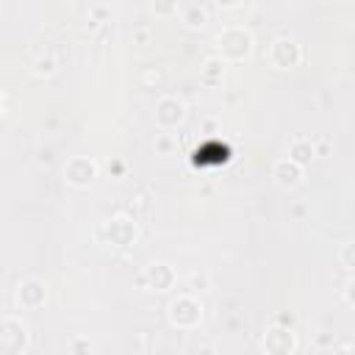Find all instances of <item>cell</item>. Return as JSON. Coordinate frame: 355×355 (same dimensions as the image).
I'll use <instances>...</instances> for the list:
<instances>
[{
  "instance_id": "1",
  "label": "cell",
  "mask_w": 355,
  "mask_h": 355,
  "mask_svg": "<svg viewBox=\"0 0 355 355\" xmlns=\"http://www.w3.org/2000/svg\"><path fill=\"white\" fill-rule=\"evenodd\" d=\"M216 50H219V58L222 61H244V58L252 55L255 39L241 25H225L216 33Z\"/></svg>"
},
{
  "instance_id": "2",
  "label": "cell",
  "mask_w": 355,
  "mask_h": 355,
  "mask_svg": "<svg viewBox=\"0 0 355 355\" xmlns=\"http://www.w3.org/2000/svg\"><path fill=\"white\" fill-rule=\"evenodd\" d=\"M136 236H139V227L128 214H114L97 225V239L108 247H130Z\"/></svg>"
},
{
  "instance_id": "3",
  "label": "cell",
  "mask_w": 355,
  "mask_h": 355,
  "mask_svg": "<svg viewBox=\"0 0 355 355\" xmlns=\"http://www.w3.org/2000/svg\"><path fill=\"white\" fill-rule=\"evenodd\" d=\"M166 316H169V324L172 327H178V330H194L202 322V302L194 294H180V297H175L169 302Z\"/></svg>"
},
{
  "instance_id": "4",
  "label": "cell",
  "mask_w": 355,
  "mask_h": 355,
  "mask_svg": "<svg viewBox=\"0 0 355 355\" xmlns=\"http://www.w3.org/2000/svg\"><path fill=\"white\" fill-rule=\"evenodd\" d=\"M28 344V324L19 316H0V355H22Z\"/></svg>"
},
{
  "instance_id": "5",
  "label": "cell",
  "mask_w": 355,
  "mask_h": 355,
  "mask_svg": "<svg viewBox=\"0 0 355 355\" xmlns=\"http://www.w3.org/2000/svg\"><path fill=\"white\" fill-rule=\"evenodd\" d=\"M269 64L277 67V69H294L300 61H302V44L291 36H277L272 44H269Z\"/></svg>"
},
{
  "instance_id": "6",
  "label": "cell",
  "mask_w": 355,
  "mask_h": 355,
  "mask_svg": "<svg viewBox=\"0 0 355 355\" xmlns=\"http://www.w3.org/2000/svg\"><path fill=\"white\" fill-rule=\"evenodd\" d=\"M297 344H300L297 341V333L288 324H277V322L261 338V349L266 355H291L297 349Z\"/></svg>"
},
{
  "instance_id": "7",
  "label": "cell",
  "mask_w": 355,
  "mask_h": 355,
  "mask_svg": "<svg viewBox=\"0 0 355 355\" xmlns=\"http://www.w3.org/2000/svg\"><path fill=\"white\" fill-rule=\"evenodd\" d=\"M153 116H155V125L161 130H172L186 119V103L180 97H175V94H164V97L155 100Z\"/></svg>"
},
{
  "instance_id": "8",
  "label": "cell",
  "mask_w": 355,
  "mask_h": 355,
  "mask_svg": "<svg viewBox=\"0 0 355 355\" xmlns=\"http://www.w3.org/2000/svg\"><path fill=\"white\" fill-rule=\"evenodd\" d=\"M97 178V164L89 155H72L64 164V180L75 189H89Z\"/></svg>"
},
{
  "instance_id": "9",
  "label": "cell",
  "mask_w": 355,
  "mask_h": 355,
  "mask_svg": "<svg viewBox=\"0 0 355 355\" xmlns=\"http://www.w3.org/2000/svg\"><path fill=\"white\" fill-rule=\"evenodd\" d=\"M17 302L22 311H39L47 302V283L42 277H22L17 286Z\"/></svg>"
},
{
  "instance_id": "10",
  "label": "cell",
  "mask_w": 355,
  "mask_h": 355,
  "mask_svg": "<svg viewBox=\"0 0 355 355\" xmlns=\"http://www.w3.org/2000/svg\"><path fill=\"white\" fill-rule=\"evenodd\" d=\"M139 280L147 288H153V291H169L175 286V280H178V272L166 261H153V263L144 266V272H141Z\"/></svg>"
},
{
  "instance_id": "11",
  "label": "cell",
  "mask_w": 355,
  "mask_h": 355,
  "mask_svg": "<svg viewBox=\"0 0 355 355\" xmlns=\"http://www.w3.org/2000/svg\"><path fill=\"white\" fill-rule=\"evenodd\" d=\"M302 175H305V166H300V164H294L291 158H277L275 164H272V180L280 186V189H294V186H300V180H302Z\"/></svg>"
},
{
  "instance_id": "12",
  "label": "cell",
  "mask_w": 355,
  "mask_h": 355,
  "mask_svg": "<svg viewBox=\"0 0 355 355\" xmlns=\"http://www.w3.org/2000/svg\"><path fill=\"white\" fill-rule=\"evenodd\" d=\"M286 158H291L294 164H300V166H308L313 158H316V147L308 141V139H294L291 144H288V155Z\"/></svg>"
},
{
  "instance_id": "13",
  "label": "cell",
  "mask_w": 355,
  "mask_h": 355,
  "mask_svg": "<svg viewBox=\"0 0 355 355\" xmlns=\"http://www.w3.org/2000/svg\"><path fill=\"white\" fill-rule=\"evenodd\" d=\"M222 78H225V61H222L219 55L208 58V61L202 64V83L216 86V83H222Z\"/></svg>"
},
{
  "instance_id": "14",
  "label": "cell",
  "mask_w": 355,
  "mask_h": 355,
  "mask_svg": "<svg viewBox=\"0 0 355 355\" xmlns=\"http://www.w3.org/2000/svg\"><path fill=\"white\" fill-rule=\"evenodd\" d=\"M183 22H186L189 28H202V25L208 22V11H205L200 3H189V6L183 8Z\"/></svg>"
},
{
  "instance_id": "15",
  "label": "cell",
  "mask_w": 355,
  "mask_h": 355,
  "mask_svg": "<svg viewBox=\"0 0 355 355\" xmlns=\"http://www.w3.org/2000/svg\"><path fill=\"white\" fill-rule=\"evenodd\" d=\"M55 69H58V64H55L53 55H39L33 61V75H39V78H50Z\"/></svg>"
},
{
  "instance_id": "16",
  "label": "cell",
  "mask_w": 355,
  "mask_h": 355,
  "mask_svg": "<svg viewBox=\"0 0 355 355\" xmlns=\"http://www.w3.org/2000/svg\"><path fill=\"white\" fill-rule=\"evenodd\" d=\"M150 6H153V14H155V17H161V19L175 17V14H178V8H180V3H178V0H153Z\"/></svg>"
},
{
  "instance_id": "17",
  "label": "cell",
  "mask_w": 355,
  "mask_h": 355,
  "mask_svg": "<svg viewBox=\"0 0 355 355\" xmlns=\"http://www.w3.org/2000/svg\"><path fill=\"white\" fill-rule=\"evenodd\" d=\"M338 261H341V266H344L347 272H352V266H355V244H352V241H344V244H341Z\"/></svg>"
},
{
  "instance_id": "18",
  "label": "cell",
  "mask_w": 355,
  "mask_h": 355,
  "mask_svg": "<svg viewBox=\"0 0 355 355\" xmlns=\"http://www.w3.org/2000/svg\"><path fill=\"white\" fill-rule=\"evenodd\" d=\"M189 288H191V291H205V288H208V275L194 269V272L189 275Z\"/></svg>"
},
{
  "instance_id": "19",
  "label": "cell",
  "mask_w": 355,
  "mask_h": 355,
  "mask_svg": "<svg viewBox=\"0 0 355 355\" xmlns=\"http://www.w3.org/2000/svg\"><path fill=\"white\" fill-rule=\"evenodd\" d=\"M67 349H69V352H92V341H86V338H72V341L67 344Z\"/></svg>"
},
{
  "instance_id": "20",
  "label": "cell",
  "mask_w": 355,
  "mask_h": 355,
  "mask_svg": "<svg viewBox=\"0 0 355 355\" xmlns=\"http://www.w3.org/2000/svg\"><path fill=\"white\" fill-rule=\"evenodd\" d=\"M150 39H153V31L150 28H136L133 31V42L136 44H150Z\"/></svg>"
},
{
  "instance_id": "21",
  "label": "cell",
  "mask_w": 355,
  "mask_h": 355,
  "mask_svg": "<svg viewBox=\"0 0 355 355\" xmlns=\"http://www.w3.org/2000/svg\"><path fill=\"white\" fill-rule=\"evenodd\" d=\"M219 8H225V11H230V8H239L241 6V0H214Z\"/></svg>"
},
{
  "instance_id": "22",
  "label": "cell",
  "mask_w": 355,
  "mask_h": 355,
  "mask_svg": "<svg viewBox=\"0 0 355 355\" xmlns=\"http://www.w3.org/2000/svg\"><path fill=\"white\" fill-rule=\"evenodd\" d=\"M277 324H288V327H291V316H286V313H280V316H277Z\"/></svg>"
},
{
  "instance_id": "23",
  "label": "cell",
  "mask_w": 355,
  "mask_h": 355,
  "mask_svg": "<svg viewBox=\"0 0 355 355\" xmlns=\"http://www.w3.org/2000/svg\"><path fill=\"white\" fill-rule=\"evenodd\" d=\"M3 111H6V97H3V92H0V116H3Z\"/></svg>"
}]
</instances>
